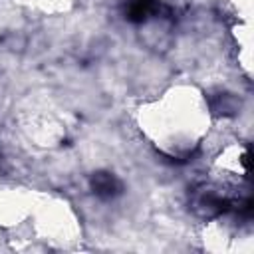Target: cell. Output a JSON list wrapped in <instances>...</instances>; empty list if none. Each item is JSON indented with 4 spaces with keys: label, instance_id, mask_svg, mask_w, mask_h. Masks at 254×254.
I'll return each instance as SVG.
<instances>
[{
    "label": "cell",
    "instance_id": "2",
    "mask_svg": "<svg viewBox=\"0 0 254 254\" xmlns=\"http://www.w3.org/2000/svg\"><path fill=\"white\" fill-rule=\"evenodd\" d=\"M161 10L159 0H129L125 8V18L131 22H145L149 16Z\"/></svg>",
    "mask_w": 254,
    "mask_h": 254
},
{
    "label": "cell",
    "instance_id": "1",
    "mask_svg": "<svg viewBox=\"0 0 254 254\" xmlns=\"http://www.w3.org/2000/svg\"><path fill=\"white\" fill-rule=\"evenodd\" d=\"M91 189L101 198H113L121 192V183L111 173H97L91 177Z\"/></svg>",
    "mask_w": 254,
    "mask_h": 254
},
{
    "label": "cell",
    "instance_id": "3",
    "mask_svg": "<svg viewBox=\"0 0 254 254\" xmlns=\"http://www.w3.org/2000/svg\"><path fill=\"white\" fill-rule=\"evenodd\" d=\"M212 109L216 113H222V115H232L234 109H236V103L230 95H218L214 101H212Z\"/></svg>",
    "mask_w": 254,
    "mask_h": 254
}]
</instances>
